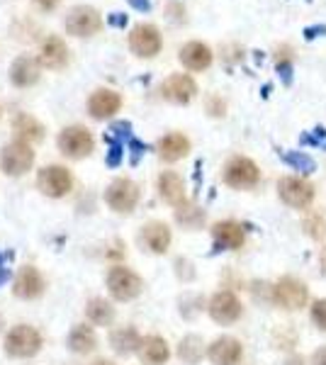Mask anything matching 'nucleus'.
Segmentation results:
<instances>
[{"label": "nucleus", "mask_w": 326, "mask_h": 365, "mask_svg": "<svg viewBox=\"0 0 326 365\" xmlns=\"http://www.w3.org/2000/svg\"><path fill=\"white\" fill-rule=\"evenodd\" d=\"M175 217H178V222L180 225H185V227H200L203 225V220H205V215H203V210H198V207H193V205H180L175 212Z\"/></svg>", "instance_id": "2f4dec72"}, {"label": "nucleus", "mask_w": 326, "mask_h": 365, "mask_svg": "<svg viewBox=\"0 0 326 365\" xmlns=\"http://www.w3.org/2000/svg\"><path fill=\"white\" fill-rule=\"evenodd\" d=\"M305 232L317 241L326 239V210H312L305 217Z\"/></svg>", "instance_id": "7c9ffc66"}, {"label": "nucleus", "mask_w": 326, "mask_h": 365, "mask_svg": "<svg viewBox=\"0 0 326 365\" xmlns=\"http://www.w3.org/2000/svg\"><path fill=\"white\" fill-rule=\"evenodd\" d=\"M178 58H180V63L185 68L205 71L212 63V51H210V46H205L203 42H190V44L183 46Z\"/></svg>", "instance_id": "412c9836"}, {"label": "nucleus", "mask_w": 326, "mask_h": 365, "mask_svg": "<svg viewBox=\"0 0 326 365\" xmlns=\"http://www.w3.org/2000/svg\"><path fill=\"white\" fill-rule=\"evenodd\" d=\"M13 292L20 299H37L44 292V278L34 266H25L13 282Z\"/></svg>", "instance_id": "4468645a"}, {"label": "nucleus", "mask_w": 326, "mask_h": 365, "mask_svg": "<svg viewBox=\"0 0 326 365\" xmlns=\"http://www.w3.org/2000/svg\"><path fill=\"white\" fill-rule=\"evenodd\" d=\"M324 151H326V144H324Z\"/></svg>", "instance_id": "a18cd8bd"}, {"label": "nucleus", "mask_w": 326, "mask_h": 365, "mask_svg": "<svg viewBox=\"0 0 326 365\" xmlns=\"http://www.w3.org/2000/svg\"><path fill=\"white\" fill-rule=\"evenodd\" d=\"M212 237H215V246L217 249H227V251H236L241 249L244 244L246 234H244V227L239 222H217L212 227Z\"/></svg>", "instance_id": "dca6fc26"}, {"label": "nucleus", "mask_w": 326, "mask_h": 365, "mask_svg": "<svg viewBox=\"0 0 326 365\" xmlns=\"http://www.w3.org/2000/svg\"><path fill=\"white\" fill-rule=\"evenodd\" d=\"M326 34V25H312V27H305V39H317Z\"/></svg>", "instance_id": "e433bc0d"}, {"label": "nucleus", "mask_w": 326, "mask_h": 365, "mask_svg": "<svg viewBox=\"0 0 326 365\" xmlns=\"http://www.w3.org/2000/svg\"><path fill=\"white\" fill-rule=\"evenodd\" d=\"M129 5H132L134 10H139V13H149V10H151L149 0H129Z\"/></svg>", "instance_id": "ea45409f"}, {"label": "nucleus", "mask_w": 326, "mask_h": 365, "mask_svg": "<svg viewBox=\"0 0 326 365\" xmlns=\"http://www.w3.org/2000/svg\"><path fill=\"white\" fill-rule=\"evenodd\" d=\"M108 22L112 27H124L127 25V15H122V13H110L108 15Z\"/></svg>", "instance_id": "4c0bfd02"}, {"label": "nucleus", "mask_w": 326, "mask_h": 365, "mask_svg": "<svg viewBox=\"0 0 326 365\" xmlns=\"http://www.w3.org/2000/svg\"><path fill=\"white\" fill-rule=\"evenodd\" d=\"M39 78V63L34 61L32 56H20L15 58L13 68H10V81L17 86V88H27V86H34Z\"/></svg>", "instance_id": "5701e85b"}, {"label": "nucleus", "mask_w": 326, "mask_h": 365, "mask_svg": "<svg viewBox=\"0 0 326 365\" xmlns=\"http://www.w3.org/2000/svg\"><path fill=\"white\" fill-rule=\"evenodd\" d=\"M86 314H88V319H91L93 324L105 327V324H110L112 319H115V307H112L108 299L93 297L91 302H88V307H86Z\"/></svg>", "instance_id": "cd10ccee"}, {"label": "nucleus", "mask_w": 326, "mask_h": 365, "mask_svg": "<svg viewBox=\"0 0 326 365\" xmlns=\"http://www.w3.org/2000/svg\"><path fill=\"white\" fill-rule=\"evenodd\" d=\"M108 141H110V154H108V163L110 166H117V163L122 161V144L117 139H112V137H108Z\"/></svg>", "instance_id": "f704fd0d"}, {"label": "nucleus", "mask_w": 326, "mask_h": 365, "mask_svg": "<svg viewBox=\"0 0 326 365\" xmlns=\"http://www.w3.org/2000/svg\"><path fill=\"white\" fill-rule=\"evenodd\" d=\"M110 344H112V349L120 353V356H129L132 351H139L141 336L136 334V329H132V327L117 329V331H112Z\"/></svg>", "instance_id": "a878e982"}, {"label": "nucleus", "mask_w": 326, "mask_h": 365, "mask_svg": "<svg viewBox=\"0 0 326 365\" xmlns=\"http://www.w3.org/2000/svg\"><path fill=\"white\" fill-rule=\"evenodd\" d=\"M108 290H110V295L115 299H120V302H129V299L141 295L144 280H141L134 270H129L124 266H115L108 273Z\"/></svg>", "instance_id": "f03ea898"}, {"label": "nucleus", "mask_w": 326, "mask_h": 365, "mask_svg": "<svg viewBox=\"0 0 326 365\" xmlns=\"http://www.w3.org/2000/svg\"><path fill=\"white\" fill-rule=\"evenodd\" d=\"M241 344L231 336H222L217 341H212L210 349H207V358L212 361V365H236L241 361Z\"/></svg>", "instance_id": "2eb2a0df"}, {"label": "nucleus", "mask_w": 326, "mask_h": 365, "mask_svg": "<svg viewBox=\"0 0 326 365\" xmlns=\"http://www.w3.org/2000/svg\"><path fill=\"white\" fill-rule=\"evenodd\" d=\"M319 266H322V275H326V246L319 253Z\"/></svg>", "instance_id": "a19ab883"}, {"label": "nucleus", "mask_w": 326, "mask_h": 365, "mask_svg": "<svg viewBox=\"0 0 326 365\" xmlns=\"http://www.w3.org/2000/svg\"><path fill=\"white\" fill-rule=\"evenodd\" d=\"M158 192L168 205H175V207L185 205V182L173 170H163L158 175Z\"/></svg>", "instance_id": "a211bd4d"}, {"label": "nucleus", "mask_w": 326, "mask_h": 365, "mask_svg": "<svg viewBox=\"0 0 326 365\" xmlns=\"http://www.w3.org/2000/svg\"><path fill=\"white\" fill-rule=\"evenodd\" d=\"M312 365H326V346H322V349L314 351V356H312Z\"/></svg>", "instance_id": "58836bf2"}, {"label": "nucleus", "mask_w": 326, "mask_h": 365, "mask_svg": "<svg viewBox=\"0 0 326 365\" xmlns=\"http://www.w3.org/2000/svg\"><path fill=\"white\" fill-rule=\"evenodd\" d=\"M312 322L317 324L322 331H326V299H317L312 304Z\"/></svg>", "instance_id": "473e14b6"}, {"label": "nucleus", "mask_w": 326, "mask_h": 365, "mask_svg": "<svg viewBox=\"0 0 326 365\" xmlns=\"http://www.w3.org/2000/svg\"><path fill=\"white\" fill-rule=\"evenodd\" d=\"M0 115H3V110H0Z\"/></svg>", "instance_id": "49530a36"}, {"label": "nucleus", "mask_w": 326, "mask_h": 365, "mask_svg": "<svg viewBox=\"0 0 326 365\" xmlns=\"http://www.w3.org/2000/svg\"><path fill=\"white\" fill-rule=\"evenodd\" d=\"M210 317L215 319L217 324H234L236 319L241 317V302L239 297L234 295V292H217L215 297L210 299Z\"/></svg>", "instance_id": "f8f14e48"}, {"label": "nucleus", "mask_w": 326, "mask_h": 365, "mask_svg": "<svg viewBox=\"0 0 326 365\" xmlns=\"http://www.w3.org/2000/svg\"><path fill=\"white\" fill-rule=\"evenodd\" d=\"M270 299L282 309H302L310 299V290H307L305 282H300L297 278H282L272 285V292H270Z\"/></svg>", "instance_id": "7ed1b4c3"}, {"label": "nucleus", "mask_w": 326, "mask_h": 365, "mask_svg": "<svg viewBox=\"0 0 326 365\" xmlns=\"http://www.w3.org/2000/svg\"><path fill=\"white\" fill-rule=\"evenodd\" d=\"M37 3L41 5V8H46V10H51L54 5L58 3V0H37Z\"/></svg>", "instance_id": "79ce46f5"}, {"label": "nucleus", "mask_w": 326, "mask_h": 365, "mask_svg": "<svg viewBox=\"0 0 326 365\" xmlns=\"http://www.w3.org/2000/svg\"><path fill=\"white\" fill-rule=\"evenodd\" d=\"M141 241L144 246L153 253H165L170 246V229L163 222H149L141 229Z\"/></svg>", "instance_id": "6ab92c4d"}, {"label": "nucleus", "mask_w": 326, "mask_h": 365, "mask_svg": "<svg viewBox=\"0 0 326 365\" xmlns=\"http://www.w3.org/2000/svg\"><path fill=\"white\" fill-rule=\"evenodd\" d=\"M0 327H3V324H0Z\"/></svg>", "instance_id": "de8ad7c7"}, {"label": "nucleus", "mask_w": 326, "mask_h": 365, "mask_svg": "<svg viewBox=\"0 0 326 365\" xmlns=\"http://www.w3.org/2000/svg\"><path fill=\"white\" fill-rule=\"evenodd\" d=\"M280 158L290 168L300 170V173H305V175H312L314 170H317V161H314L310 154H305V151H280Z\"/></svg>", "instance_id": "c756f323"}, {"label": "nucleus", "mask_w": 326, "mask_h": 365, "mask_svg": "<svg viewBox=\"0 0 326 365\" xmlns=\"http://www.w3.org/2000/svg\"><path fill=\"white\" fill-rule=\"evenodd\" d=\"M195 93H198V86H195V81L185 73L168 76L161 86V96L165 100H170V103H175V105L190 103V100L195 98Z\"/></svg>", "instance_id": "ddd939ff"}, {"label": "nucleus", "mask_w": 326, "mask_h": 365, "mask_svg": "<svg viewBox=\"0 0 326 365\" xmlns=\"http://www.w3.org/2000/svg\"><path fill=\"white\" fill-rule=\"evenodd\" d=\"M260 178V170L251 158L246 156H236L224 166V182L229 187H236V190H248L253 187Z\"/></svg>", "instance_id": "20e7f679"}, {"label": "nucleus", "mask_w": 326, "mask_h": 365, "mask_svg": "<svg viewBox=\"0 0 326 365\" xmlns=\"http://www.w3.org/2000/svg\"><path fill=\"white\" fill-rule=\"evenodd\" d=\"M277 76H280V81L285 86H290L292 83V63H290V58H277Z\"/></svg>", "instance_id": "72a5a7b5"}, {"label": "nucleus", "mask_w": 326, "mask_h": 365, "mask_svg": "<svg viewBox=\"0 0 326 365\" xmlns=\"http://www.w3.org/2000/svg\"><path fill=\"white\" fill-rule=\"evenodd\" d=\"M63 27H66V32L73 34V37H93V34L103 27V20H100L98 10L78 5V8L68 10L66 20H63Z\"/></svg>", "instance_id": "6e6552de"}, {"label": "nucleus", "mask_w": 326, "mask_h": 365, "mask_svg": "<svg viewBox=\"0 0 326 365\" xmlns=\"http://www.w3.org/2000/svg\"><path fill=\"white\" fill-rule=\"evenodd\" d=\"M13 129H15L17 137H20V141H27V144L29 141H39L44 137V127L29 115H17L13 122Z\"/></svg>", "instance_id": "bb28decb"}, {"label": "nucleus", "mask_w": 326, "mask_h": 365, "mask_svg": "<svg viewBox=\"0 0 326 365\" xmlns=\"http://www.w3.org/2000/svg\"><path fill=\"white\" fill-rule=\"evenodd\" d=\"M188 151H190V141H188V137H183V134H178V132L165 134V137L158 141V156L168 163L180 161Z\"/></svg>", "instance_id": "b1692460"}, {"label": "nucleus", "mask_w": 326, "mask_h": 365, "mask_svg": "<svg viewBox=\"0 0 326 365\" xmlns=\"http://www.w3.org/2000/svg\"><path fill=\"white\" fill-rule=\"evenodd\" d=\"M170 351L161 336H146L139 344V361L144 365H163L168 361Z\"/></svg>", "instance_id": "4be33fe9"}, {"label": "nucleus", "mask_w": 326, "mask_h": 365, "mask_svg": "<svg viewBox=\"0 0 326 365\" xmlns=\"http://www.w3.org/2000/svg\"><path fill=\"white\" fill-rule=\"evenodd\" d=\"M277 195L287 207L305 210L314 200V185L302 178H280L277 180Z\"/></svg>", "instance_id": "0eeeda50"}, {"label": "nucleus", "mask_w": 326, "mask_h": 365, "mask_svg": "<svg viewBox=\"0 0 326 365\" xmlns=\"http://www.w3.org/2000/svg\"><path fill=\"white\" fill-rule=\"evenodd\" d=\"M105 202L110 205V210L127 215L136 207L139 202V187L134 185L129 178H117L110 182V187L105 190Z\"/></svg>", "instance_id": "423d86ee"}, {"label": "nucleus", "mask_w": 326, "mask_h": 365, "mask_svg": "<svg viewBox=\"0 0 326 365\" xmlns=\"http://www.w3.org/2000/svg\"><path fill=\"white\" fill-rule=\"evenodd\" d=\"M207 110H210V115L219 117V115H224V110H227V105H224L219 98H210V103H207Z\"/></svg>", "instance_id": "c9c22d12"}, {"label": "nucleus", "mask_w": 326, "mask_h": 365, "mask_svg": "<svg viewBox=\"0 0 326 365\" xmlns=\"http://www.w3.org/2000/svg\"><path fill=\"white\" fill-rule=\"evenodd\" d=\"M178 356H180L183 363L198 365L200 361H203V356H205L203 339H200V336H185L180 341V346H178Z\"/></svg>", "instance_id": "c85d7f7f"}, {"label": "nucleus", "mask_w": 326, "mask_h": 365, "mask_svg": "<svg viewBox=\"0 0 326 365\" xmlns=\"http://www.w3.org/2000/svg\"><path fill=\"white\" fill-rule=\"evenodd\" d=\"M34 163V151L27 141H13V144L3 146L0 151V166L8 175H22L25 170L32 168Z\"/></svg>", "instance_id": "39448f33"}, {"label": "nucleus", "mask_w": 326, "mask_h": 365, "mask_svg": "<svg viewBox=\"0 0 326 365\" xmlns=\"http://www.w3.org/2000/svg\"><path fill=\"white\" fill-rule=\"evenodd\" d=\"M39 61H41V66L51 68V71L63 68L68 63V49H66V44H63L58 37H49L44 44H41Z\"/></svg>", "instance_id": "aec40b11"}, {"label": "nucleus", "mask_w": 326, "mask_h": 365, "mask_svg": "<svg viewBox=\"0 0 326 365\" xmlns=\"http://www.w3.org/2000/svg\"><path fill=\"white\" fill-rule=\"evenodd\" d=\"M37 185H39V190L44 192V195L63 197V195H68V192H71L73 180H71V173L63 166H46V168L39 170Z\"/></svg>", "instance_id": "1a4fd4ad"}, {"label": "nucleus", "mask_w": 326, "mask_h": 365, "mask_svg": "<svg viewBox=\"0 0 326 365\" xmlns=\"http://www.w3.org/2000/svg\"><path fill=\"white\" fill-rule=\"evenodd\" d=\"M285 365H305V361H302V358H292V361H287Z\"/></svg>", "instance_id": "37998d69"}, {"label": "nucleus", "mask_w": 326, "mask_h": 365, "mask_svg": "<svg viewBox=\"0 0 326 365\" xmlns=\"http://www.w3.org/2000/svg\"><path fill=\"white\" fill-rule=\"evenodd\" d=\"M41 349V336L37 329L27 327V324H20V327H13L5 336V353L10 358H32L37 356Z\"/></svg>", "instance_id": "f257e3e1"}, {"label": "nucleus", "mask_w": 326, "mask_h": 365, "mask_svg": "<svg viewBox=\"0 0 326 365\" xmlns=\"http://www.w3.org/2000/svg\"><path fill=\"white\" fill-rule=\"evenodd\" d=\"M98 346V339H96V331H93L91 327H86V324H78V327L71 329L68 334V349L73 353H93Z\"/></svg>", "instance_id": "393cba45"}, {"label": "nucleus", "mask_w": 326, "mask_h": 365, "mask_svg": "<svg viewBox=\"0 0 326 365\" xmlns=\"http://www.w3.org/2000/svg\"><path fill=\"white\" fill-rule=\"evenodd\" d=\"M58 149L71 158H83L93 151V137L86 127H66L58 134Z\"/></svg>", "instance_id": "9d476101"}, {"label": "nucleus", "mask_w": 326, "mask_h": 365, "mask_svg": "<svg viewBox=\"0 0 326 365\" xmlns=\"http://www.w3.org/2000/svg\"><path fill=\"white\" fill-rule=\"evenodd\" d=\"M91 365H115V363H110V361H96V363H91Z\"/></svg>", "instance_id": "c03bdc74"}, {"label": "nucleus", "mask_w": 326, "mask_h": 365, "mask_svg": "<svg viewBox=\"0 0 326 365\" xmlns=\"http://www.w3.org/2000/svg\"><path fill=\"white\" fill-rule=\"evenodd\" d=\"M122 105V98L117 96L115 91H105V88H100L91 96L88 100V113L91 117H96V120H105V117H112L120 110Z\"/></svg>", "instance_id": "f3484780"}, {"label": "nucleus", "mask_w": 326, "mask_h": 365, "mask_svg": "<svg viewBox=\"0 0 326 365\" xmlns=\"http://www.w3.org/2000/svg\"><path fill=\"white\" fill-rule=\"evenodd\" d=\"M129 49L141 58H151L161 51V34L153 25H136L129 34Z\"/></svg>", "instance_id": "9b49d317"}]
</instances>
